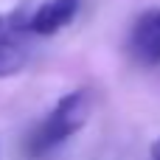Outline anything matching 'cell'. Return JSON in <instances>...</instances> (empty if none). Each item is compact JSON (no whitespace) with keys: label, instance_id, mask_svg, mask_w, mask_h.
Returning a JSON list of instances; mask_svg holds the SVG:
<instances>
[{"label":"cell","instance_id":"277c9868","mask_svg":"<svg viewBox=\"0 0 160 160\" xmlns=\"http://www.w3.org/2000/svg\"><path fill=\"white\" fill-rule=\"evenodd\" d=\"M76 11H79V0H48L31 17H25V22L34 37H48V34H56L59 28H65L76 17Z\"/></svg>","mask_w":160,"mask_h":160},{"label":"cell","instance_id":"6da1fadb","mask_svg":"<svg viewBox=\"0 0 160 160\" xmlns=\"http://www.w3.org/2000/svg\"><path fill=\"white\" fill-rule=\"evenodd\" d=\"M90 115V93L73 90L59 98V104L34 127V132L25 138V155L31 160H39L51 152H56L70 135H76Z\"/></svg>","mask_w":160,"mask_h":160},{"label":"cell","instance_id":"3957f363","mask_svg":"<svg viewBox=\"0 0 160 160\" xmlns=\"http://www.w3.org/2000/svg\"><path fill=\"white\" fill-rule=\"evenodd\" d=\"M129 51L141 65H160V8H149L135 20Z\"/></svg>","mask_w":160,"mask_h":160},{"label":"cell","instance_id":"5b68a950","mask_svg":"<svg viewBox=\"0 0 160 160\" xmlns=\"http://www.w3.org/2000/svg\"><path fill=\"white\" fill-rule=\"evenodd\" d=\"M152 160H160V138L152 143Z\"/></svg>","mask_w":160,"mask_h":160},{"label":"cell","instance_id":"7a4b0ae2","mask_svg":"<svg viewBox=\"0 0 160 160\" xmlns=\"http://www.w3.org/2000/svg\"><path fill=\"white\" fill-rule=\"evenodd\" d=\"M28 37H34V34L28 31L22 11H14L6 17L0 14V76H14L25 68Z\"/></svg>","mask_w":160,"mask_h":160}]
</instances>
